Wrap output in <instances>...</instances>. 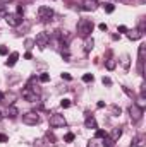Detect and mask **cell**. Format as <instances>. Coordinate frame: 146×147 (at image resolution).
<instances>
[{"mask_svg":"<svg viewBox=\"0 0 146 147\" xmlns=\"http://www.w3.org/2000/svg\"><path fill=\"white\" fill-rule=\"evenodd\" d=\"M84 125H86V128H96V127H98V125H96V120H95L93 116H88L86 121H84Z\"/></svg>","mask_w":146,"mask_h":147,"instance_id":"obj_14","label":"cell"},{"mask_svg":"<svg viewBox=\"0 0 146 147\" xmlns=\"http://www.w3.org/2000/svg\"><path fill=\"white\" fill-rule=\"evenodd\" d=\"M96 7H98V3L95 0H84L81 3V9L86 10V12H93V10H96Z\"/></svg>","mask_w":146,"mask_h":147,"instance_id":"obj_9","label":"cell"},{"mask_svg":"<svg viewBox=\"0 0 146 147\" xmlns=\"http://www.w3.org/2000/svg\"><path fill=\"white\" fill-rule=\"evenodd\" d=\"M145 53H146V45H139V50H138V58H139V62L143 63V60H145Z\"/></svg>","mask_w":146,"mask_h":147,"instance_id":"obj_15","label":"cell"},{"mask_svg":"<svg viewBox=\"0 0 146 147\" xmlns=\"http://www.w3.org/2000/svg\"><path fill=\"white\" fill-rule=\"evenodd\" d=\"M119 31H120V33H127V28H126V26H119Z\"/></svg>","mask_w":146,"mask_h":147,"instance_id":"obj_34","label":"cell"},{"mask_svg":"<svg viewBox=\"0 0 146 147\" xmlns=\"http://www.w3.org/2000/svg\"><path fill=\"white\" fill-rule=\"evenodd\" d=\"M105 135H107V134H105L103 130H96V137H98V139H103Z\"/></svg>","mask_w":146,"mask_h":147,"instance_id":"obj_26","label":"cell"},{"mask_svg":"<svg viewBox=\"0 0 146 147\" xmlns=\"http://www.w3.org/2000/svg\"><path fill=\"white\" fill-rule=\"evenodd\" d=\"M93 28H95V26H93V22H91L89 19H81L79 24H77V33L83 38H89L91 33H93Z\"/></svg>","mask_w":146,"mask_h":147,"instance_id":"obj_1","label":"cell"},{"mask_svg":"<svg viewBox=\"0 0 146 147\" xmlns=\"http://www.w3.org/2000/svg\"><path fill=\"white\" fill-rule=\"evenodd\" d=\"M120 137H122V128H120V127L113 128V130H112V134H110V139H112L113 142H117V140H119Z\"/></svg>","mask_w":146,"mask_h":147,"instance_id":"obj_11","label":"cell"},{"mask_svg":"<svg viewBox=\"0 0 146 147\" xmlns=\"http://www.w3.org/2000/svg\"><path fill=\"white\" fill-rule=\"evenodd\" d=\"M113 144H115V142L110 139L108 135H105V137H103V147H113Z\"/></svg>","mask_w":146,"mask_h":147,"instance_id":"obj_18","label":"cell"},{"mask_svg":"<svg viewBox=\"0 0 146 147\" xmlns=\"http://www.w3.org/2000/svg\"><path fill=\"white\" fill-rule=\"evenodd\" d=\"M103 7H105V12H108V14H112V12L115 10V5H113V3H105Z\"/></svg>","mask_w":146,"mask_h":147,"instance_id":"obj_20","label":"cell"},{"mask_svg":"<svg viewBox=\"0 0 146 147\" xmlns=\"http://www.w3.org/2000/svg\"><path fill=\"white\" fill-rule=\"evenodd\" d=\"M0 99H3V94H2V92H0Z\"/></svg>","mask_w":146,"mask_h":147,"instance_id":"obj_37","label":"cell"},{"mask_svg":"<svg viewBox=\"0 0 146 147\" xmlns=\"http://www.w3.org/2000/svg\"><path fill=\"white\" fill-rule=\"evenodd\" d=\"M102 82H103L105 86H110V84H112V80H110L108 77H103V79H102Z\"/></svg>","mask_w":146,"mask_h":147,"instance_id":"obj_31","label":"cell"},{"mask_svg":"<svg viewBox=\"0 0 146 147\" xmlns=\"http://www.w3.org/2000/svg\"><path fill=\"white\" fill-rule=\"evenodd\" d=\"M119 2H129V0H119Z\"/></svg>","mask_w":146,"mask_h":147,"instance_id":"obj_38","label":"cell"},{"mask_svg":"<svg viewBox=\"0 0 146 147\" xmlns=\"http://www.w3.org/2000/svg\"><path fill=\"white\" fill-rule=\"evenodd\" d=\"M74 140V134H67L65 135V142H72Z\"/></svg>","mask_w":146,"mask_h":147,"instance_id":"obj_28","label":"cell"},{"mask_svg":"<svg viewBox=\"0 0 146 147\" xmlns=\"http://www.w3.org/2000/svg\"><path fill=\"white\" fill-rule=\"evenodd\" d=\"M38 80H40V82H48V80H50V75H48V74H41V75L38 77Z\"/></svg>","mask_w":146,"mask_h":147,"instance_id":"obj_21","label":"cell"},{"mask_svg":"<svg viewBox=\"0 0 146 147\" xmlns=\"http://www.w3.org/2000/svg\"><path fill=\"white\" fill-rule=\"evenodd\" d=\"M98 28H100V31H107V29H108V28H107V24H100Z\"/></svg>","mask_w":146,"mask_h":147,"instance_id":"obj_33","label":"cell"},{"mask_svg":"<svg viewBox=\"0 0 146 147\" xmlns=\"http://www.w3.org/2000/svg\"><path fill=\"white\" fill-rule=\"evenodd\" d=\"M16 14L23 17V16H24V7H23V5H19V7H17V10H16Z\"/></svg>","mask_w":146,"mask_h":147,"instance_id":"obj_25","label":"cell"},{"mask_svg":"<svg viewBox=\"0 0 146 147\" xmlns=\"http://www.w3.org/2000/svg\"><path fill=\"white\" fill-rule=\"evenodd\" d=\"M93 79H95L93 74H84V75H83V80H84V82H93Z\"/></svg>","mask_w":146,"mask_h":147,"instance_id":"obj_22","label":"cell"},{"mask_svg":"<svg viewBox=\"0 0 146 147\" xmlns=\"http://www.w3.org/2000/svg\"><path fill=\"white\" fill-rule=\"evenodd\" d=\"M120 63H122V67L127 70V69H129V63H131V62H129V55H124L122 60H120Z\"/></svg>","mask_w":146,"mask_h":147,"instance_id":"obj_19","label":"cell"},{"mask_svg":"<svg viewBox=\"0 0 146 147\" xmlns=\"http://www.w3.org/2000/svg\"><path fill=\"white\" fill-rule=\"evenodd\" d=\"M38 16H40V19H41L43 22H48V21L53 17V9H52V7L43 5V7H40V9H38Z\"/></svg>","mask_w":146,"mask_h":147,"instance_id":"obj_3","label":"cell"},{"mask_svg":"<svg viewBox=\"0 0 146 147\" xmlns=\"http://www.w3.org/2000/svg\"><path fill=\"white\" fill-rule=\"evenodd\" d=\"M35 43H36V46H40L41 50H45L46 46H48V43H50V34L48 33H40L35 39Z\"/></svg>","mask_w":146,"mask_h":147,"instance_id":"obj_8","label":"cell"},{"mask_svg":"<svg viewBox=\"0 0 146 147\" xmlns=\"http://www.w3.org/2000/svg\"><path fill=\"white\" fill-rule=\"evenodd\" d=\"M143 146H145V137H136L131 144V147H143Z\"/></svg>","mask_w":146,"mask_h":147,"instance_id":"obj_16","label":"cell"},{"mask_svg":"<svg viewBox=\"0 0 146 147\" xmlns=\"http://www.w3.org/2000/svg\"><path fill=\"white\" fill-rule=\"evenodd\" d=\"M95 2H96V0H95Z\"/></svg>","mask_w":146,"mask_h":147,"instance_id":"obj_40","label":"cell"},{"mask_svg":"<svg viewBox=\"0 0 146 147\" xmlns=\"http://www.w3.org/2000/svg\"><path fill=\"white\" fill-rule=\"evenodd\" d=\"M141 36H143V34H141L138 29H134V31H129V33H127V38H129V39H139Z\"/></svg>","mask_w":146,"mask_h":147,"instance_id":"obj_17","label":"cell"},{"mask_svg":"<svg viewBox=\"0 0 146 147\" xmlns=\"http://www.w3.org/2000/svg\"><path fill=\"white\" fill-rule=\"evenodd\" d=\"M93 46H95L93 38H86V41H84V51H86V53H89V51L93 50Z\"/></svg>","mask_w":146,"mask_h":147,"instance_id":"obj_13","label":"cell"},{"mask_svg":"<svg viewBox=\"0 0 146 147\" xmlns=\"http://www.w3.org/2000/svg\"><path fill=\"white\" fill-rule=\"evenodd\" d=\"M107 69H108V70H113V69H115V60H108V62H107Z\"/></svg>","mask_w":146,"mask_h":147,"instance_id":"obj_24","label":"cell"},{"mask_svg":"<svg viewBox=\"0 0 146 147\" xmlns=\"http://www.w3.org/2000/svg\"><path fill=\"white\" fill-rule=\"evenodd\" d=\"M67 121L64 118V115H59V113H53L50 116V127L52 128H60V127H65Z\"/></svg>","mask_w":146,"mask_h":147,"instance_id":"obj_2","label":"cell"},{"mask_svg":"<svg viewBox=\"0 0 146 147\" xmlns=\"http://www.w3.org/2000/svg\"><path fill=\"white\" fill-rule=\"evenodd\" d=\"M129 113H131V120H132V123H138V121L143 118V108L138 106V105H132V106L129 108Z\"/></svg>","mask_w":146,"mask_h":147,"instance_id":"obj_5","label":"cell"},{"mask_svg":"<svg viewBox=\"0 0 146 147\" xmlns=\"http://www.w3.org/2000/svg\"><path fill=\"white\" fill-rule=\"evenodd\" d=\"M2 2H10V0H2Z\"/></svg>","mask_w":146,"mask_h":147,"instance_id":"obj_39","label":"cell"},{"mask_svg":"<svg viewBox=\"0 0 146 147\" xmlns=\"http://www.w3.org/2000/svg\"><path fill=\"white\" fill-rule=\"evenodd\" d=\"M62 79H65V80H71V75H69V74H62Z\"/></svg>","mask_w":146,"mask_h":147,"instance_id":"obj_36","label":"cell"},{"mask_svg":"<svg viewBox=\"0 0 146 147\" xmlns=\"http://www.w3.org/2000/svg\"><path fill=\"white\" fill-rule=\"evenodd\" d=\"M60 106H62V108H69V106H71V101H69V99H62V101H60Z\"/></svg>","mask_w":146,"mask_h":147,"instance_id":"obj_23","label":"cell"},{"mask_svg":"<svg viewBox=\"0 0 146 147\" xmlns=\"http://www.w3.org/2000/svg\"><path fill=\"white\" fill-rule=\"evenodd\" d=\"M38 121H40V115L36 111H28L23 115V123H26V125H36Z\"/></svg>","mask_w":146,"mask_h":147,"instance_id":"obj_4","label":"cell"},{"mask_svg":"<svg viewBox=\"0 0 146 147\" xmlns=\"http://www.w3.org/2000/svg\"><path fill=\"white\" fill-rule=\"evenodd\" d=\"M33 43H35L33 39H28V41H26V46H28V48H33Z\"/></svg>","mask_w":146,"mask_h":147,"instance_id":"obj_32","label":"cell"},{"mask_svg":"<svg viewBox=\"0 0 146 147\" xmlns=\"http://www.w3.org/2000/svg\"><path fill=\"white\" fill-rule=\"evenodd\" d=\"M112 113H113V116H117V115H120V108H117V106H113V108H112Z\"/></svg>","mask_w":146,"mask_h":147,"instance_id":"obj_29","label":"cell"},{"mask_svg":"<svg viewBox=\"0 0 146 147\" xmlns=\"http://www.w3.org/2000/svg\"><path fill=\"white\" fill-rule=\"evenodd\" d=\"M17 60H19V53H17V51H12L10 57H9V60L5 62V65H7V67H14V65L17 63Z\"/></svg>","mask_w":146,"mask_h":147,"instance_id":"obj_10","label":"cell"},{"mask_svg":"<svg viewBox=\"0 0 146 147\" xmlns=\"http://www.w3.org/2000/svg\"><path fill=\"white\" fill-rule=\"evenodd\" d=\"M7 53H9L7 46H3V45H2V46H0V55H7Z\"/></svg>","mask_w":146,"mask_h":147,"instance_id":"obj_27","label":"cell"},{"mask_svg":"<svg viewBox=\"0 0 146 147\" xmlns=\"http://www.w3.org/2000/svg\"><path fill=\"white\" fill-rule=\"evenodd\" d=\"M7 140H9V137H7L5 134H0V142L3 144V142H7Z\"/></svg>","mask_w":146,"mask_h":147,"instance_id":"obj_30","label":"cell"},{"mask_svg":"<svg viewBox=\"0 0 146 147\" xmlns=\"http://www.w3.org/2000/svg\"><path fill=\"white\" fill-rule=\"evenodd\" d=\"M17 115H19V111H17L16 106H12V105L7 108V111H5V116H9V118H16Z\"/></svg>","mask_w":146,"mask_h":147,"instance_id":"obj_12","label":"cell"},{"mask_svg":"<svg viewBox=\"0 0 146 147\" xmlns=\"http://www.w3.org/2000/svg\"><path fill=\"white\" fill-rule=\"evenodd\" d=\"M23 98H24L28 103H36L38 98H40V94H36V92L28 86V87H24V89H23Z\"/></svg>","mask_w":146,"mask_h":147,"instance_id":"obj_6","label":"cell"},{"mask_svg":"<svg viewBox=\"0 0 146 147\" xmlns=\"http://www.w3.org/2000/svg\"><path fill=\"white\" fill-rule=\"evenodd\" d=\"M88 147H98V146H96L95 140H89V142H88Z\"/></svg>","mask_w":146,"mask_h":147,"instance_id":"obj_35","label":"cell"},{"mask_svg":"<svg viewBox=\"0 0 146 147\" xmlns=\"http://www.w3.org/2000/svg\"><path fill=\"white\" fill-rule=\"evenodd\" d=\"M5 22L12 28H17V26L23 24V17L17 16V14H5Z\"/></svg>","mask_w":146,"mask_h":147,"instance_id":"obj_7","label":"cell"}]
</instances>
